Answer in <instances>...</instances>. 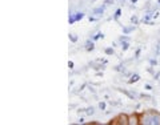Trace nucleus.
<instances>
[{
    "label": "nucleus",
    "instance_id": "nucleus-1",
    "mask_svg": "<svg viewBox=\"0 0 160 125\" xmlns=\"http://www.w3.org/2000/svg\"><path fill=\"white\" fill-rule=\"evenodd\" d=\"M142 125H160V113L155 111H147L139 114Z\"/></svg>",
    "mask_w": 160,
    "mask_h": 125
},
{
    "label": "nucleus",
    "instance_id": "nucleus-2",
    "mask_svg": "<svg viewBox=\"0 0 160 125\" xmlns=\"http://www.w3.org/2000/svg\"><path fill=\"white\" fill-rule=\"evenodd\" d=\"M83 17H84V13H82V12H76L75 15H69V23L73 24L76 20H82Z\"/></svg>",
    "mask_w": 160,
    "mask_h": 125
},
{
    "label": "nucleus",
    "instance_id": "nucleus-3",
    "mask_svg": "<svg viewBox=\"0 0 160 125\" xmlns=\"http://www.w3.org/2000/svg\"><path fill=\"white\" fill-rule=\"evenodd\" d=\"M115 124L127 125V124H128V116H126V114H120L118 118H115Z\"/></svg>",
    "mask_w": 160,
    "mask_h": 125
},
{
    "label": "nucleus",
    "instance_id": "nucleus-4",
    "mask_svg": "<svg viewBox=\"0 0 160 125\" xmlns=\"http://www.w3.org/2000/svg\"><path fill=\"white\" fill-rule=\"evenodd\" d=\"M128 124H131V125H138V124H140L139 114H132V116H128Z\"/></svg>",
    "mask_w": 160,
    "mask_h": 125
},
{
    "label": "nucleus",
    "instance_id": "nucleus-5",
    "mask_svg": "<svg viewBox=\"0 0 160 125\" xmlns=\"http://www.w3.org/2000/svg\"><path fill=\"white\" fill-rule=\"evenodd\" d=\"M106 7H107V4H104L103 7L96 8V9L93 11V13H95V15H103V13H104V9H106Z\"/></svg>",
    "mask_w": 160,
    "mask_h": 125
},
{
    "label": "nucleus",
    "instance_id": "nucleus-6",
    "mask_svg": "<svg viewBox=\"0 0 160 125\" xmlns=\"http://www.w3.org/2000/svg\"><path fill=\"white\" fill-rule=\"evenodd\" d=\"M139 80H140V76H139V75H133V76L128 80V83H129V84H133V83H138Z\"/></svg>",
    "mask_w": 160,
    "mask_h": 125
},
{
    "label": "nucleus",
    "instance_id": "nucleus-7",
    "mask_svg": "<svg viewBox=\"0 0 160 125\" xmlns=\"http://www.w3.org/2000/svg\"><path fill=\"white\" fill-rule=\"evenodd\" d=\"M93 48H95L93 43L92 41H87V44H86V49H87V51H93Z\"/></svg>",
    "mask_w": 160,
    "mask_h": 125
},
{
    "label": "nucleus",
    "instance_id": "nucleus-8",
    "mask_svg": "<svg viewBox=\"0 0 160 125\" xmlns=\"http://www.w3.org/2000/svg\"><path fill=\"white\" fill-rule=\"evenodd\" d=\"M69 40H71L72 43H76L78 41V36L75 33H69Z\"/></svg>",
    "mask_w": 160,
    "mask_h": 125
},
{
    "label": "nucleus",
    "instance_id": "nucleus-9",
    "mask_svg": "<svg viewBox=\"0 0 160 125\" xmlns=\"http://www.w3.org/2000/svg\"><path fill=\"white\" fill-rule=\"evenodd\" d=\"M93 113H95V109H93L92 107L86 109V114H88V116H91V114H93Z\"/></svg>",
    "mask_w": 160,
    "mask_h": 125
},
{
    "label": "nucleus",
    "instance_id": "nucleus-10",
    "mask_svg": "<svg viewBox=\"0 0 160 125\" xmlns=\"http://www.w3.org/2000/svg\"><path fill=\"white\" fill-rule=\"evenodd\" d=\"M133 29H135V26L129 27V28H124V29H123V32H124V33H129L131 31H133Z\"/></svg>",
    "mask_w": 160,
    "mask_h": 125
},
{
    "label": "nucleus",
    "instance_id": "nucleus-11",
    "mask_svg": "<svg viewBox=\"0 0 160 125\" xmlns=\"http://www.w3.org/2000/svg\"><path fill=\"white\" fill-rule=\"evenodd\" d=\"M100 37H104V35L102 33V32H99V33H96V35H95V36H93V40H98V39H100Z\"/></svg>",
    "mask_w": 160,
    "mask_h": 125
},
{
    "label": "nucleus",
    "instance_id": "nucleus-12",
    "mask_svg": "<svg viewBox=\"0 0 160 125\" xmlns=\"http://www.w3.org/2000/svg\"><path fill=\"white\" fill-rule=\"evenodd\" d=\"M120 15H122V9H118V11L115 12V20H118L120 17Z\"/></svg>",
    "mask_w": 160,
    "mask_h": 125
},
{
    "label": "nucleus",
    "instance_id": "nucleus-13",
    "mask_svg": "<svg viewBox=\"0 0 160 125\" xmlns=\"http://www.w3.org/2000/svg\"><path fill=\"white\" fill-rule=\"evenodd\" d=\"M99 108L102 109V111H104V109H106V103H103V101L99 103Z\"/></svg>",
    "mask_w": 160,
    "mask_h": 125
},
{
    "label": "nucleus",
    "instance_id": "nucleus-14",
    "mask_svg": "<svg viewBox=\"0 0 160 125\" xmlns=\"http://www.w3.org/2000/svg\"><path fill=\"white\" fill-rule=\"evenodd\" d=\"M106 53H107V55H113V49H112V48H107V49H106Z\"/></svg>",
    "mask_w": 160,
    "mask_h": 125
},
{
    "label": "nucleus",
    "instance_id": "nucleus-15",
    "mask_svg": "<svg viewBox=\"0 0 160 125\" xmlns=\"http://www.w3.org/2000/svg\"><path fill=\"white\" fill-rule=\"evenodd\" d=\"M155 79H156V81L160 84V72L159 73H156V75H155Z\"/></svg>",
    "mask_w": 160,
    "mask_h": 125
},
{
    "label": "nucleus",
    "instance_id": "nucleus-16",
    "mask_svg": "<svg viewBox=\"0 0 160 125\" xmlns=\"http://www.w3.org/2000/svg\"><path fill=\"white\" fill-rule=\"evenodd\" d=\"M131 22H132L133 24H138V17H135V16H132V17H131Z\"/></svg>",
    "mask_w": 160,
    "mask_h": 125
},
{
    "label": "nucleus",
    "instance_id": "nucleus-17",
    "mask_svg": "<svg viewBox=\"0 0 160 125\" xmlns=\"http://www.w3.org/2000/svg\"><path fill=\"white\" fill-rule=\"evenodd\" d=\"M111 3H113V0H106V2H104V4H107V6H109Z\"/></svg>",
    "mask_w": 160,
    "mask_h": 125
},
{
    "label": "nucleus",
    "instance_id": "nucleus-18",
    "mask_svg": "<svg viewBox=\"0 0 160 125\" xmlns=\"http://www.w3.org/2000/svg\"><path fill=\"white\" fill-rule=\"evenodd\" d=\"M68 67H69V68H73V63L69 61V63H68Z\"/></svg>",
    "mask_w": 160,
    "mask_h": 125
},
{
    "label": "nucleus",
    "instance_id": "nucleus-19",
    "mask_svg": "<svg viewBox=\"0 0 160 125\" xmlns=\"http://www.w3.org/2000/svg\"><path fill=\"white\" fill-rule=\"evenodd\" d=\"M151 65H156V60H151Z\"/></svg>",
    "mask_w": 160,
    "mask_h": 125
},
{
    "label": "nucleus",
    "instance_id": "nucleus-20",
    "mask_svg": "<svg viewBox=\"0 0 160 125\" xmlns=\"http://www.w3.org/2000/svg\"><path fill=\"white\" fill-rule=\"evenodd\" d=\"M146 89H148V91H151L152 88H151V85H149V84H147V85H146Z\"/></svg>",
    "mask_w": 160,
    "mask_h": 125
},
{
    "label": "nucleus",
    "instance_id": "nucleus-21",
    "mask_svg": "<svg viewBox=\"0 0 160 125\" xmlns=\"http://www.w3.org/2000/svg\"><path fill=\"white\" fill-rule=\"evenodd\" d=\"M138 2V0H132V3H136Z\"/></svg>",
    "mask_w": 160,
    "mask_h": 125
}]
</instances>
